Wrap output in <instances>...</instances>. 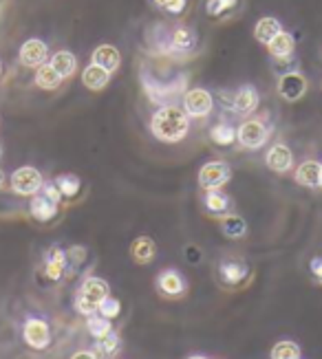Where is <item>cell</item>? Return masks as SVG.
Returning a JSON list of instances; mask_svg holds the SVG:
<instances>
[{"mask_svg":"<svg viewBox=\"0 0 322 359\" xmlns=\"http://www.w3.org/2000/svg\"><path fill=\"white\" fill-rule=\"evenodd\" d=\"M229 179H232V170H229L227 161H221V159L208 161L201 165V170H199V187L206 192L219 190V187H223Z\"/></svg>","mask_w":322,"mask_h":359,"instance_id":"4","label":"cell"},{"mask_svg":"<svg viewBox=\"0 0 322 359\" xmlns=\"http://www.w3.org/2000/svg\"><path fill=\"white\" fill-rule=\"evenodd\" d=\"M258 102H260L258 90L252 84H245L232 95V111L239 115H250L258 108Z\"/></svg>","mask_w":322,"mask_h":359,"instance_id":"11","label":"cell"},{"mask_svg":"<svg viewBox=\"0 0 322 359\" xmlns=\"http://www.w3.org/2000/svg\"><path fill=\"white\" fill-rule=\"evenodd\" d=\"M265 163L276 175H285L294 168V152H291L285 144H274L265 154Z\"/></svg>","mask_w":322,"mask_h":359,"instance_id":"10","label":"cell"},{"mask_svg":"<svg viewBox=\"0 0 322 359\" xmlns=\"http://www.w3.org/2000/svg\"><path fill=\"white\" fill-rule=\"evenodd\" d=\"M5 185V172H3V168H0V187Z\"/></svg>","mask_w":322,"mask_h":359,"instance_id":"39","label":"cell"},{"mask_svg":"<svg viewBox=\"0 0 322 359\" xmlns=\"http://www.w3.org/2000/svg\"><path fill=\"white\" fill-rule=\"evenodd\" d=\"M98 313L104 316V318H109V320H115L119 313H121V302L117 298H106L100 306H98Z\"/></svg>","mask_w":322,"mask_h":359,"instance_id":"32","label":"cell"},{"mask_svg":"<svg viewBox=\"0 0 322 359\" xmlns=\"http://www.w3.org/2000/svg\"><path fill=\"white\" fill-rule=\"evenodd\" d=\"M304 93H307V80H304L302 73L291 71V73L281 75V80H279V95L285 102H298V100H302Z\"/></svg>","mask_w":322,"mask_h":359,"instance_id":"9","label":"cell"},{"mask_svg":"<svg viewBox=\"0 0 322 359\" xmlns=\"http://www.w3.org/2000/svg\"><path fill=\"white\" fill-rule=\"evenodd\" d=\"M42 185L44 179L40 175V170L34 165H22L11 175V190L18 196H36L40 194Z\"/></svg>","mask_w":322,"mask_h":359,"instance_id":"3","label":"cell"},{"mask_svg":"<svg viewBox=\"0 0 322 359\" xmlns=\"http://www.w3.org/2000/svg\"><path fill=\"white\" fill-rule=\"evenodd\" d=\"M55 185H58V190H60V194H62L65 198H73V196H78V192H80V179L75 177V175H60L55 181H53Z\"/></svg>","mask_w":322,"mask_h":359,"instance_id":"30","label":"cell"},{"mask_svg":"<svg viewBox=\"0 0 322 359\" xmlns=\"http://www.w3.org/2000/svg\"><path fill=\"white\" fill-rule=\"evenodd\" d=\"M203 203L210 214H227L229 212V198L219 190H208L203 196Z\"/></svg>","mask_w":322,"mask_h":359,"instance_id":"28","label":"cell"},{"mask_svg":"<svg viewBox=\"0 0 322 359\" xmlns=\"http://www.w3.org/2000/svg\"><path fill=\"white\" fill-rule=\"evenodd\" d=\"M109 295H111V289H109V283H106V280L88 276L80 285L78 295H75V311L86 318L93 316V313H98V306L109 298Z\"/></svg>","mask_w":322,"mask_h":359,"instance_id":"2","label":"cell"},{"mask_svg":"<svg viewBox=\"0 0 322 359\" xmlns=\"http://www.w3.org/2000/svg\"><path fill=\"white\" fill-rule=\"evenodd\" d=\"M269 357L271 359H300V346L296 344V341L283 339L271 348Z\"/></svg>","mask_w":322,"mask_h":359,"instance_id":"31","label":"cell"},{"mask_svg":"<svg viewBox=\"0 0 322 359\" xmlns=\"http://www.w3.org/2000/svg\"><path fill=\"white\" fill-rule=\"evenodd\" d=\"M267 49L274 57H279V60H287L291 53H294L296 49V42H294V36L287 34V31H281L279 36H276L269 44H267Z\"/></svg>","mask_w":322,"mask_h":359,"instance_id":"22","label":"cell"},{"mask_svg":"<svg viewBox=\"0 0 322 359\" xmlns=\"http://www.w3.org/2000/svg\"><path fill=\"white\" fill-rule=\"evenodd\" d=\"M29 212H32V216L36 218V221L47 223V221H51V218H55L58 203L49 201L44 194H36V196H32V203H29Z\"/></svg>","mask_w":322,"mask_h":359,"instance_id":"17","label":"cell"},{"mask_svg":"<svg viewBox=\"0 0 322 359\" xmlns=\"http://www.w3.org/2000/svg\"><path fill=\"white\" fill-rule=\"evenodd\" d=\"M311 271H314V276L322 283V258H314L311 260Z\"/></svg>","mask_w":322,"mask_h":359,"instance_id":"37","label":"cell"},{"mask_svg":"<svg viewBox=\"0 0 322 359\" xmlns=\"http://www.w3.org/2000/svg\"><path fill=\"white\" fill-rule=\"evenodd\" d=\"M157 289L163 295H168V298H179V295H183V291H186V280H183V276L179 271L166 269L157 278Z\"/></svg>","mask_w":322,"mask_h":359,"instance_id":"12","label":"cell"},{"mask_svg":"<svg viewBox=\"0 0 322 359\" xmlns=\"http://www.w3.org/2000/svg\"><path fill=\"white\" fill-rule=\"evenodd\" d=\"M93 65L106 69L113 75L119 69V65H121V55L117 51V46H113V44H100L98 49L93 51Z\"/></svg>","mask_w":322,"mask_h":359,"instance_id":"15","label":"cell"},{"mask_svg":"<svg viewBox=\"0 0 322 359\" xmlns=\"http://www.w3.org/2000/svg\"><path fill=\"white\" fill-rule=\"evenodd\" d=\"M234 5H236V0H208L206 11L210 15H221V13L229 11V9H234Z\"/></svg>","mask_w":322,"mask_h":359,"instance_id":"34","label":"cell"},{"mask_svg":"<svg viewBox=\"0 0 322 359\" xmlns=\"http://www.w3.org/2000/svg\"><path fill=\"white\" fill-rule=\"evenodd\" d=\"M190 130V117L186 111L175 104L159 106L155 115L150 117V133L163 144H179L186 139Z\"/></svg>","mask_w":322,"mask_h":359,"instance_id":"1","label":"cell"},{"mask_svg":"<svg viewBox=\"0 0 322 359\" xmlns=\"http://www.w3.org/2000/svg\"><path fill=\"white\" fill-rule=\"evenodd\" d=\"M40 194H44V196H47L49 201L58 203V205H60V201H62V198H65L62 194H60V190H58V185H55V183H47V181H44V185H42V190H40Z\"/></svg>","mask_w":322,"mask_h":359,"instance_id":"36","label":"cell"},{"mask_svg":"<svg viewBox=\"0 0 322 359\" xmlns=\"http://www.w3.org/2000/svg\"><path fill=\"white\" fill-rule=\"evenodd\" d=\"M0 71H3V67H0Z\"/></svg>","mask_w":322,"mask_h":359,"instance_id":"43","label":"cell"},{"mask_svg":"<svg viewBox=\"0 0 322 359\" xmlns=\"http://www.w3.org/2000/svg\"><path fill=\"white\" fill-rule=\"evenodd\" d=\"M109 82H111V73L102 67H98V65H93V62H90V65L82 71V84L88 90H102V88L109 86Z\"/></svg>","mask_w":322,"mask_h":359,"instance_id":"18","label":"cell"},{"mask_svg":"<svg viewBox=\"0 0 322 359\" xmlns=\"http://www.w3.org/2000/svg\"><path fill=\"white\" fill-rule=\"evenodd\" d=\"M320 187H322V163H320Z\"/></svg>","mask_w":322,"mask_h":359,"instance_id":"41","label":"cell"},{"mask_svg":"<svg viewBox=\"0 0 322 359\" xmlns=\"http://www.w3.org/2000/svg\"><path fill=\"white\" fill-rule=\"evenodd\" d=\"M86 329H88V333L93 335L95 339H100V337L109 335L113 331V324H111L109 318H104L100 313H93V316L86 318Z\"/></svg>","mask_w":322,"mask_h":359,"instance_id":"29","label":"cell"},{"mask_svg":"<svg viewBox=\"0 0 322 359\" xmlns=\"http://www.w3.org/2000/svg\"><path fill=\"white\" fill-rule=\"evenodd\" d=\"M250 269H248V264H245L243 260H223L219 264V276L225 285H241L245 278H248Z\"/></svg>","mask_w":322,"mask_h":359,"instance_id":"14","label":"cell"},{"mask_svg":"<svg viewBox=\"0 0 322 359\" xmlns=\"http://www.w3.org/2000/svg\"><path fill=\"white\" fill-rule=\"evenodd\" d=\"M49 65L60 73V77H62V80H67V77H71L75 71H78V57H75L71 51H58L49 60Z\"/></svg>","mask_w":322,"mask_h":359,"instance_id":"23","label":"cell"},{"mask_svg":"<svg viewBox=\"0 0 322 359\" xmlns=\"http://www.w3.org/2000/svg\"><path fill=\"white\" fill-rule=\"evenodd\" d=\"M155 254H157V245L150 236H140V238H135L130 245V256L135 262H140V264L152 262L155 260Z\"/></svg>","mask_w":322,"mask_h":359,"instance_id":"19","label":"cell"},{"mask_svg":"<svg viewBox=\"0 0 322 359\" xmlns=\"http://www.w3.org/2000/svg\"><path fill=\"white\" fill-rule=\"evenodd\" d=\"M67 269H69V262H67L65 249H60V247L47 249V254H44V271H47V276L51 280H60Z\"/></svg>","mask_w":322,"mask_h":359,"instance_id":"13","label":"cell"},{"mask_svg":"<svg viewBox=\"0 0 322 359\" xmlns=\"http://www.w3.org/2000/svg\"><path fill=\"white\" fill-rule=\"evenodd\" d=\"M267 139H269V128L260 119H248L236 128V142L243 148L258 150L267 144Z\"/></svg>","mask_w":322,"mask_h":359,"instance_id":"5","label":"cell"},{"mask_svg":"<svg viewBox=\"0 0 322 359\" xmlns=\"http://www.w3.org/2000/svg\"><path fill=\"white\" fill-rule=\"evenodd\" d=\"M212 108H214V97L206 88H190L183 95V111H186L188 117L203 119L212 113Z\"/></svg>","mask_w":322,"mask_h":359,"instance_id":"6","label":"cell"},{"mask_svg":"<svg viewBox=\"0 0 322 359\" xmlns=\"http://www.w3.org/2000/svg\"><path fill=\"white\" fill-rule=\"evenodd\" d=\"M283 31V25L271 18V15H265V18H260L254 27V38L260 42V44H269L276 36H279Z\"/></svg>","mask_w":322,"mask_h":359,"instance_id":"20","label":"cell"},{"mask_svg":"<svg viewBox=\"0 0 322 359\" xmlns=\"http://www.w3.org/2000/svg\"><path fill=\"white\" fill-rule=\"evenodd\" d=\"M296 183L302 187H320V163L302 161L296 168Z\"/></svg>","mask_w":322,"mask_h":359,"instance_id":"21","label":"cell"},{"mask_svg":"<svg viewBox=\"0 0 322 359\" xmlns=\"http://www.w3.org/2000/svg\"><path fill=\"white\" fill-rule=\"evenodd\" d=\"M47 60H49V46L44 44L42 40L32 38V40H27L20 46V62H22V67L38 69L42 65H47Z\"/></svg>","mask_w":322,"mask_h":359,"instance_id":"8","label":"cell"},{"mask_svg":"<svg viewBox=\"0 0 322 359\" xmlns=\"http://www.w3.org/2000/svg\"><path fill=\"white\" fill-rule=\"evenodd\" d=\"M71 359H100V357L95 355V351H78Z\"/></svg>","mask_w":322,"mask_h":359,"instance_id":"38","label":"cell"},{"mask_svg":"<svg viewBox=\"0 0 322 359\" xmlns=\"http://www.w3.org/2000/svg\"><path fill=\"white\" fill-rule=\"evenodd\" d=\"M152 3L168 13H181L183 9H186L188 0H152Z\"/></svg>","mask_w":322,"mask_h":359,"instance_id":"35","label":"cell"},{"mask_svg":"<svg viewBox=\"0 0 322 359\" xmlns=\"http://www.w3.org/2000/svg\"><path fill=\"white\" fill-rule=\"evenodd\" d=\"M210 137L217 146H232L236 142V128L229 126L227 121H219L217 126L210 130Z\"/></svg>","mask_w":322,"mask_h":359,"instance_id":"27","label":"cell"},{"mask_svg":"<svg viewBox=\"0 0 322 359\" xmlns=\"http://www.w3.org/2000/svg\"><path fill=\"white\" fill-rule=\"evenodd\" d=\"M221 231L225 233L227 238H243L245 233H248V223H245L243 216L227 212L221 218Z\"/></svg>","mask_w":322,"mask_h":359,"instance_id":"24","label":"cell"},{"mask_svg":"<svg viewBox=\"0 0 322 359\" xmlns=\"http://www.w3.org/2000/svg\"><path fill=\"white\" fill-rule=\"evenodd\" d=\"M188 359H208V357H203V355H192V357H188Z\"/></svg>","mask_w":322,"mask_h":359,"instance_id":"40","label":"cell"},{"mask_svg":"<svg viewBox=\"0 0 322 359\" xmlns=\"http://www.w3.org/2000/svg\"><path fill=\"white\" fill-rule=\"evenodd\" d=\"M119 348H121V337L115 333V331H111L109 335H104V337H100L98 341H95V355L102 359H113L117 353H119Z\"/></svg>","mask_w":322,"mask_h":359,"instance_id":"25","label":"cell"},{"mask_svg":"<svg viewBox=\"0 0 322 359\" xmlns=\"http://www.w3.org/2000/svg\"><path fill=\"white\" fill-rule=\"evenodd\" d=\"M196 44V36L190 27H177L170 36V46H168V51L170 53H190Z\"/></svg>","mask_w":322,"mask_h":359,"instance_id":"16","label":"cell"},{"mask_svg":"<svg viewBox=\"0 0 322 359\" xmlns=\"http://www.w3.org/2000/svg\"><path fill=\"white\" fill-rule=\"evenodd\" d=\"M22 337L32 348L42 351V348H47L51 344V329H49V324L44 320L32 318V320H27L25 326H22Z\"/></svg>","mask_w":322,"mask_h":359,"instance_id":"7","label":"cell"},{"mask_svg":"<svg viewBox=\"0 0 322 359\" xmlns=\"http://www.w3.org/2000/svg\"><path fill=\"white\" fill-rule=\"evenodd\" d=\"M86 247H82V245H75V247H71V249H67V262H69V267H80V264H84V260H86Z\"/></svg>","mask_w":322,"mask_h":359,"instance_id":"33","label":"cell"},{"mask_svg":"<svg viewBox=\"0 0 322 359\" xmlns=\"http://www.w3.org/2000/svg\"><path fill=\"white\" fill-rule=\"evenodd\" d=\"M0 157H3V144H0Z\"/></svg>","mask_w":322,"mask_h":359,"instance_id":"42","label":"cell"},{"mask_svg":"<svg viewBox=\"0 0 322 359\" xmlns=\"http://www.w3.org/2000/svg\"><path fill=\"white\" fill-rule=\"evenodd\" d=\"M36 84L44 90H55L62 84V77H60V73L51 65H42L36 69Z\"/></svg>","mask_w":322,"mask_h":359,"instance_id":"26","label":"cell"}]
</instances>
